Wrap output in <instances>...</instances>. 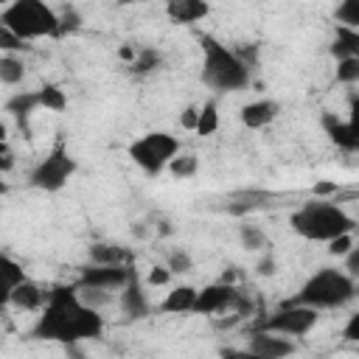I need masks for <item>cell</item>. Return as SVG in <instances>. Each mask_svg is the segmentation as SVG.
I'll return each mask as SVG.
<instances>
[{
    "instance_id": "1",
    "label": "cell",
    "mask_w": 359,
    "mask_h": 359,
    "mask_svg": "<svg viewBox=\"0 0 359 359\" xmlns=\"http://www.w3.org/2000/svg\"><path fill=\"white\" fill-rule=\"evenodd\" d=\"M101 334H104V317L98 309H90L79 297V286H53L48 292L36 325L31 328V337L48 342H65V345L81 339H98Z\"/></svg>"
},
{
    "instance_id": "2",
    "label": "cell",
    "mask_w": 359,
    "mask_h": 359,
    "mask_svg": "<svg viewBox=\"0 0 359 359\" xmlns=\"http://www.w3.org/2000/svg\"><path fill=\"white\" fill-rule=\"evenodd\" d=\"M202 45V84L213 93H236L250 84V67L233 48L222 45L213 34H199Z\"/></svg>"
},
{
    "instance_id": "3",
    "label": "cell",
    "mask_w": 359,
    "mask_h": 359,
    "mask_svg": "<svg viewBox=\"0 0 359 359\" xmlns=\"http://www.w3.org/2000/svg\"><path fill=\"white\" fill-rule=\"evenodd\" d=\"M289 224L292 230L306 238V241H331L342 233H353L356 227V219L348 216L339 205H331V202H323V199H314V202H306L300 205L292 216H289Z\"/></svg>"
},
{
    "instance_id": "4",
    "label": "cell",
    "mask_w": 359,
    "mask_h": 359,
    "mask_svg": "<svg viewBox=\"0 0 359 359\" xmlns=\"http://www.w3.org/2000/svg\"><path fill=\"white\" fill-rule=\"evenodd\" d=\"M359 294L356 280L348 269H337V266H320L300 289L294 297H289L292 303H306L314 309H339L345 303H351Z\"/></svg>"
},
{
    "instance_id": "5",
    "label": "cell",
    "mask_w": 359,
    "mask_h": 359,
    "mask_svg": "<svg viewBox=\"0 0 359 359\" xmlns=\"http://www.w3.org/2000/svg\"><path fill=\"white\" fill-rule=\"evenodd\" d=\"M0 25L11 28L22 39H42V36H56L59 14L45 0H14L3 6Z\"/></svg>"
},
{
    "instance_id": "6",
    "label": "cell",
    "mask_w": 359,
    "mask_h": 359,
    "mask_svg": "<svg viewBox=\"0 0 359 359\" xmlns=\"http://www.w3.org/2000/svg\"><path fill=\"white\" fill-rule=\"evenodd\" d=\"M177 154H180V140L168 132H146L143 137L129 143L132 163L149 177L163 174Z\"/></svg>"
},
{
    "instance_id": "7",
    "label": "cell",
    "mask_w": 359,
    "mask_h": 359,
    "mask_svg": "<svg viewBox=\"0 0 359 359\" xmlns=\"http://www.w3.org/2000/svg\"><path fill=\"white\" fill-rule=\"evenodd\" d=\"M76 168H79V165H76V157L67 151L65 140H56L53 149H50V151L31 168V174H28V185L36 188V191L56 194V191H62V188L73 180Z\"/></svg>"
},
{
    "instance_id": "8",
    "label": "cell",
    "mask_w": 359,
    "mask_h": 359,
    "mask_svg": "<svg viewBox=\"0 0 359 359\" xmlns=\"http://www.w3.org/2000/svg\"><path fill=\"white\" fill-rule=\"evenodd\" d=\"M317 320H320V309L306 306V303L283 300L272 314L261 317L255 323V328H266V331L286 334V337H303L317 325Z\"/></svg>"
},
{
    "instance_id": "9",
    "label": "cell",
    "mask_w": 359,
    "mask_h": 359,
    "mask_svg": "<svg viewBox=\"0 0 359 359\" xmlns=\"http://www.w3.org/2000/svg\"><path fill=\"white\" fill-rule=\"evenodd\" d=\"M135 278L132 264H90L79 272V286H101V289H123Z\"/></svg>"
},
{
    "instance_id": "10",
    "label": "cell",
    "mask_w": 359,
    "mask_h": 359,
    "mask_svg": "<svg viewBox=\"0 0 359 359\" xmlns=\"http://www.w3.org/2000/svg\"><path fill=\"white\" fill-rule=\"evenodd\" d=\"M294 351L297 348L286 334H275L266 328H252L250 342H247V353L258 359H283V356H292Z\"/></svg>"
},
{
    "instance_id": "11",
    "label": "cell",
    "mask_w": 359,
    "mask_h": 359,
    "mask_svg": "<svg viewBox=\"0 0 359 359\" xmlns=\"http://www.w3.org/2000/svg\"><path fill=\"white\" fill-rule=\"evenodd\" d=\"M238 297V289L227 280H219V283H210L205 289H199L196 294V303H194V314H219L224 309H233Z\"/></svg>"
},
{
    "instance_id": "12",
    "label": "cell",
    "mask_w": 359,
    "mask_h": 359,
    "mask_svg": "<svg viewBox=\"0 0 359 359\" xmlns=\"http://www.w3.org/2000/svg\"><path fill=\"white\" fill-rule=\"evenodd\" d=\"M323 129L328 140L342 151H359V126L351 121H339L334 112L323 115Z\"/></svg>"
},
{
    "instance_id": "13",
    "label": "cell",
    "mask_w": 359,
    "mask_h": 359,
    "mask_svg": "<svg viewBox=\"0 0 359 359\" xmlns=\"http://www.w3.org/2000/svg\"><path fill=\"white\" fill-rule=\"evenodd\" d=\"M118 303H121V311L126 314V320H146V317H149V311H151L149 297H146V292H143V286H140L137 275H135V278L121 289Z\"/></svg>"
},
{
    "instance_id": "14",
    "label": "cell",
    "mask_w": 359,
    "mask_h": 359,
    "mask_svg": "<svg viewBox=\"0 0 359 359\" xmlns=\"http://www.w3.org/2000/svg\"><path fill=\"white\" fill-rule=\"evenodd\" d=\"M165 14L174 25H194L210 14L208 0H165Z\"/></svg>"
},
{
    "instance_id": "15",
    "label": "cell",
    "mask_w": 359,
    "mask_h": 359,
    "mask_svg": "<svg viewBox=\"0 0 359 359\" xmlns=\"http://www.w3.org/2000/svg\"><path fill=\"white\" fill-rule=\"evenodd\" d=\"M45 300H48V292H42V286L34 283V280H28V278L6 294V303H11L20 311H42Z\"/></svg>"
},
{
    "instance_id": "16",
    "label": "cell",
    "mask_w": 359,
    "mask_h": 359,
    "mask_svg": "<svg viewBox=\"0 0 359 359\" xmlns=\"http://www.w3.org/2000/svg\"><path fill=\"white\" fill-rule=\"evenodd\" d=\"M278 112H280V104H278V101L261 98V101H252V104L241 107L238 118H241V123H244L247 129H261V126L272 123V121L278 118Z\"/></svg>"
},
{
    "instance_id": "17",
    "label": "cell",
    "mask_w": 359,
    "mask_h": 359,
    "mask_svg": "<svg viewBox=\"0 0 359 359\" xmlns=\"http://www.w3.org/2000/svg\"><path fill=\"white\" fill-rule=\"evenodd\" d=\"M36 107H42L39 90H22V93H17L6 101V112L20 123V129H25V135H28V118L34 115Z\"/></svg>"
},
{
    "instance_id": "18",
    "label": "cell",
    "mask_w": 359,
    "mask_h": 359,
    "mask_svg": "<svg viewBox=\"0 0 359 359\" xmlns=\"http://www.w3.org/2000/svg\"><path fill=\"white\" fill-rule=\"evenodd\" d=\"M196 294H199V289H194L188 283L174 286L165 294V300L157 306V311H163V314H191L194 311V303H196Z\"/></svg>"
},
{
    "instance_id": "19",
    "label": "cell",
    "mask_w": 359,
    "mask_h": 359,
    "mask_svg": "<svg viewBox=\"0 0 359 359\" xmlns=\"http://www.w3.org/2000/svg\"><path fill=\"white\" fill-rule=\"evenodd\" d=\"M328 53L339 62V59H351L359 56V28H348V25H334V39L328 45Z\"/></svg>"
},
{
    "instance_id": "20",
    "label": "cell",
    "mask_w": 359,
    "mask_h": 359,
    "mask_svg": "<svg viewBox=\"0 0 359 359\" xmlns=\"http://www.w3.org/2000/svg\"><path fill=\"white\" fill-rule=\"evenodd\" d=\"M90 255V264H132V252L121 244H107V241H98V244H90L87 250Z\"/></svg>"
},
{
    "instance_id": "21",
    "label": "cell",
    "mask_w": 359,
    "mask_h": 359,
    "mask_svg": "<svg viewBox=\"0 0 359 359\" xmlns=\"http://www.w3.org/2000/svg\"><path fill=\"white\" fill-rule=\"evenodd\" d=\"M269 194L266 191H238V194H233V199H230V205H227V210L233 213V216H244V213H250V210H258V208H266L269 205Z\"/></svg>"
},
{
    "instance_id": "22",
    "label": "cell",
    "mask_w": 359,
    "mask_h": 359,
    "mask_svg": "<svg viewBox=\"0 0 359 359\" xmlns=\"http://www.w3.org/2000/svg\"><path fill=\"white\" fill-rule=\"evenodd\" d=\"M160 65H163L160 50H154V48H140V50L135 53V59L129 62V73H132V76H146V73H154Z\"/></svg>"
},
{
    "instance_id": "23",
    "label": "cell",
    "mask_w": 359,
    "mask_h": 359,
    "mask_svg": "<svg viewBox=\"0 0 359 359\" xmlns=\"http://www.w3.org/2000/svg\"><path fill=\"white\" fill-rule=\"evenodd\" d=\"M25 79V65L17 53H3L0 56V81L3 84H20Z\"/></svg>"
},
{
    "instance_id": "24",
    "label": "cell",
    "mask_w": 359,
    "mask_h": 359,
    "mask_svg": "<svg viewBox=\"0 0 359 359\" xmlns=\"http://www.w3.org/2000/svg\"><path fill=\"white\" fill-rule=\"evenodd\" d=\"M0 269H3V300H6V294L25 280V272H22V264H17L11 255L0 258Z\"/></svg>"
},
{
    "instance_id": "25",
    "label": "cell",
    "mask_w": 359,
    "mask_h": 359,
    "mask_svg": "<svg viewBox=\"0 0 359 359\" xmlns=\"http://www.w3.org/2000/svg\"><path fill=\"white\" fill-rule=\"evenodd\" d=\"M196 168H199V157H196L194 151H180V154L168 163V171H171V177H177V180L194 177Z\"/></svg>"
},
{
    "instance_id": "26",
    "label": "cell",
    "mask_w": 359,
    "mask_h": 359,
    "mask_svg": "<svg viewBox=\"0 0 359 359\" xmlns=\"http://www.w3.org/2000/svg\"><path fill=\"white\" fill-rule=\"evenodd\" d=\"M238 238H241V247L250 250V252H258V250L272 247L269 238H266V233L261 227H255V224H241L238 227Z\"/></svg>"
},
{
    "instance_id": "27",
    "label": "cell",
    "mask_w": 359,
    "mask_h": 359,
    "mask_svg": "<svg viewBox=\"0 0 359 359\" xmlns=\"http://www.w3.org/2000/svg\"><path fill=\"white\" fill-rule=\"evenodd\" d=\"M216 129H219V107H216V101L210 98V101H205V104L199 107V123H196V135L208 137V135H213Z\"/></svg>"
},
{
    "instance_id": "28",
    "label": "cell",
    "mask_w": 359,
    "mask_h": 359,
    "mask_svg": "<svg viewBox=\"0 0 359 359\" xmlns=\"http://www.w3.org/2000/svg\"><path fill=\"white\" fill-rule=\"evenodd\" d=\"M334 25L359 28V0H339L334 8Z\"/></svg>"
},
{
    "instance_id": "29",
    "label": "cell",
    "mask_w": 359,
    "mask_h": 359,
    "mask_svg": "<svg viewBox=\"0 0 359 359\" xmlns=\"http://www.w3.org/2000/svg\"><path fill=\"white\" fill-rule=\"evenodd\" d=\"M39 101H42V107L50 109V112H62V109L67 107V95H65V90L56 87V84H42V87H39Z\"/></svg>"
},
{
    "instance_id": "30",
    "label": "cell",
    "mask_w": 359,
    "mask_h": 359,
    "mask_svg": "<svg viewBox=\"0 0 359 359\" xmlns=\"http://www.w3.org/2000/svg\"><path fill=\"white\" fill-rule=\"evenodd\" d=\"M79 286V283H76ZM79 297L90 306V309H107L112 303V292L109 289H101V286H79Z\"/></svg>"
},
{
    "instance_id": "31",
    "label": "cell",
    "mask_w": 359,
    "mask_h": 359,
    "mask_svg": "<svg viewBox=\"0 0 359 359\" xmlns=\"http://www.w3.org/2000/svg\"><path fill=\"white\" fill-rule=\"evenodd\" d=\"M165 266H168L174 275H182V272H191V269H194V258H191V252H188V250L177 247V250H171V252H168Z\"/></svg>"
},
{
    "instance_id": "32",
    "label": "cell",
    "mask_w": 359,
    "mask_h": 359,
    "mask_svg": "<svg viewBox=\"0 0 359 359\" xmlns=\"http://www.w3.org/2000/svg\"><path fill=\"white\" fill-rule=\"evenodd\" d=\"M337 81L339 84H359V56L337 62Z\"/></svg>"
},
{
    "instance_id": "33",
    "label": "cell",
    "mask_w": 359,
    "mask_h": 359,
    "mask_svg": "<svg viewBox=\"0 0 359 359\" xmlns=\"http://www.w3.org/2000/svg\"><path fill=\"white\" fill-rule=\"evenodd\" d=\"M79 28H81V14H79L73 6L62 8V11H59V31H56V36H67V34H76Z\"/></svg>"
},
{
    "instance_id": "34",
    "label": "cell",
    "mask_w": 359,
    "mask_h": 359,
    "mask_svg": "<svg viewBox=\"0 0 359 359\" xmlns=\"http://www.w3.org/2000/svg\"><path fill=\"white\" fill-rule=\"evenodd\" d=\"M0 48H3V53H20V50H28L31 45L20 34H14L11 28H3L0 25Z\"/></svg>"
},
{
    "instance_id": "35",
    "label": "cell",
    "mask_w": 359,
    "mask_h": 359,
    "mask_svg": "<svg viewBox=\"0 0 359 359\" xmlns=\"http://www.w3.org/2000/svg\"><path fill=\"white\" fill-rule=\"evenodd\" d=\"M351 250H353V233H342L328 241V255H334V258H345Z\"/></svg>"
},
{
    "instance_id": "36",
    "label": "cell",
    "mask_w": 359,
    "mask_h": 359,
    "mask_svg": "<svg viewBox=\"0 0 359 359\" xmlns=\"http://www.w3.org/2000/svg\"><path fill=\"white\" fill-rule=\"evenodd\" d=\"M233 50H236V56H238L250 70L258 65V50H261L258 42H244V45H238V48H233Z\"/></svg>"
},
{
    "instance_id": "37",
    "label": "cell",
    "mask_w": 359,
    "mask_h": 359,
    "mask_svg": "<svg viewBox=\"0 0 359 359\" xmlns=\"http://www.w3.org/2000/svg\"><path fill=\"white\" fill-rule=\"evenodd\" d=\"M171 275H174V272H171L168 266H151L146 283H149V286H165V283L171 280Z\"/></svg>"
},
{
    "instance_id": "38",
    "label": "cell",
    "mask_w": 359,
    "mask_h": 359,
    "mask_svg": "<svg viewBox=\"0 0 359 359\" xmlns=\"http://www.w3.org/2000/svg\"><path fill=\"white\" fill-rule=\"evenodd\" d=\"M196 123H199V107H185L182 115H180V126L196 132Z\"/></svg>"
},
{
    "instance_id": "39",
    "label": "cell",
    "mask_w": 359,
    "mask_h": 359,
    "mask_svg": "<svg viewBox=\"0 0 359 359\" xmlns=\"http://www.w3.org/2000/svg\"><path fill=\"white\" fill-rule=\"evenodd\" d=\"M255 272H258L261 278H269V275H275V272H278V261H275V258H272V255L266 252V255H264V258L258 261V266H255Z\"/></svg>"
},
{
    "instance_id": "40",
    "label": "cell",
    "mask_w": 359,
    "mask_h": 359,
    "mask_svg": "<svg viewBox=\"0 0 359 359\" xmlns=\"http://www.w3.org/2000/svg\"><path fill=\"white\" fill-rule=\"evenodd\" d=\"M345 269H348L353 278H359V241H353V250L345 255Z\"/></svg>"
},
{
    "instance_id": "41",
    "label": "cell",
    "mask_w": 359,
    "mask_h": 359,
    "mask_svg": "<svg viewBox=\"0 0 359 359\" xmlns=\"http://www.w3.org/2000/svg\"><path fill=\"white\" fill-rule=\"evenodd\" d=\"M345 339H351V342H359V311L356 314H351V320L345 323Z\"/></svg>"
},
{
    "instance_id": "42",
    "label": "cell",
    "mask_w": 359,
    "mask_h": 359,
    "mask_svg": "<svg viewBox=\"0 0 359 359\" xmlns=\"http://www.w3.org/2000/svg\"><path fill=\"white\" fill-rule=\"evenodd\" d=\"M348 112H351V115H348V121L359 126V95H356V93H351V95H348Z\"/></svg>"
},
{
    "instance_id": "43",
    "label": "cell",
    "mask_w": 359,
    "mask_h": 359,
    "mask_svg": "<svg viewBox=\"0 0 359 359\" xmlns=\"http://www.w3.org/2000/svg\"><path fill=\"white\" fill-rule=\"evenodd\" d=\"M0 149H3V160H0V171H3V174H8V171H11V165H14V154H11V149H8V143H3Z\"/></svg>"
},
{
    "instance_id": "44",
    "label": "cell",
    "mask_w": 359,
    "mask_h": 359,
    "mask_svg": "<svg viewBox=\"0 0 359 359\" xmlns=\"http://www.w3.org/2000/svg\"><path fill=\"white\" fill-rule=\"evenodd\" d=\"M337 191V182H317L314 185V196H325V194H334Z\"/></svg>"
},
{
    "instance_id": "45",
    "label": "cell",
    "mask_w": 359,
    "mask_h": 359,
    "mask_svg": "<svg viewBox=\"0 0 359 359\" xmlns=\"http://www.w3.org/2000/svg\"><path fill=\"white\" fill-rule=\"evenodd\" d=\"M132 236H135V238H146V236H149V224H146V222H135V224H132Z\"/></svg>"
},
{
    "instance_id": "46",
    "label": "cell",
    "mask_w": 359,
    "mask_h": 359,
    "mask_svg": "<svg viewBox=\"0 0 359 359\" xmlns=\"http://www.w3.org/2000/svg\"><path fill=\"white\" fill-rule=\"evenodd\" d=\"M135 53H137V50H135V48H129V45H123V48L118 50V56H121L123 62H132V59H135Z\"/></svg>"
},
{
    "instance_id": "47",
    "label": "cell",
    "mask_w": 359,
    "mask_h": 359,
    "mask_svg": "<svg viewBox=\"0 0 359 359\" xmlns=\"http://www.w3.org/2000/svg\"><path fill=\"white\" fill-rule=\"evenodd\" d=\"M118 6H137V3H146V0H115Z\"/></svg>"
},
{
    "instance_id": "48",
    "label": "cell",
    "mask_w": 359,
    "mask_h": 359,
    "mask_svg": "<svg viewBox=\"0 0 359 359\" xmlns=\"http://www.w3.org/2000/svg\"><path fill=\"white\" fill-rule=\"evenodd\" d=\"M0 3H3V6H8V3H14V0H0Z\"/></svg>"
}]
</instances>
